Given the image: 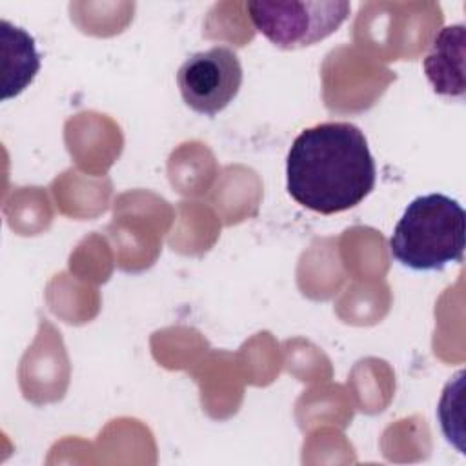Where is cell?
<instances>
[{
  "label": "cell",
  "mask_w": 466,
  "mask_h": 466,
  "mask_svg": "<svg viewBox=\"0 0 466 466\" xmlns=\"http://www.w3.org/2000/svg\"><path fill=\"white\" fill-rule=\"evenodd\" d=\"M377 167L364 133L350 122L302 129L286 157L289 197L320 215L360 204L373 189Z\"/></svg>",
  "instance_id": "obj_1"
},
{
  "label": "cell",
  "mask_w": 466,
  "mask_h": 466,
  "mask_svg": "<svg viewBox=\"0 0 466 466\" xmlns=\"http://www.w3.org/2000/svg\"><path fill=\"white\" fill-rule=\"evenodd\" d=\"M464 209L442 193L413 198L390 237L391 257L413 271H441L464 255Z\"/></svg>",
  "instance_id": "obj_2"
},
{
  "label": "cell",
  "mask_w": 466,
  "mask_h": 466,
  "mask_svg": "<svg viewBox=\"0 0 466 466\" xmlns=\"http://www.w3.org/2000/svg\"><path fill=\"white\" fill-rule=\"evenodd\" d=\"M246 9L258 33L282 49L313 46L331 33L350 15V2H248Z\"/></svg>",
  "instance_id": "obj_3"
},
{
  "label": "cell",
  "mask_w": 466,
  "mask_h": 466,
  "mask_svg": "<svg viewBox=\"0 0 466 466\" xmlns=\"http://www.w3.org/2000/svg\"><path fill=\"white\" fill-rule=\"evenodd\" d=\"M240 84V58L228 46L193 53L177 71V86L184 104L206 116H213L228 107L237 96Z\"/></svg>",
  "instance_id": "obj_4"
},
{
  "label": "cell",
  "mask_w": 466,
  "mask_h": 466,
  "mask_svg": "<svg viewBox=\"0 0 466 466\" xmlns=\"http://www.w3.org/2000/svg\"><path fill=\"white\" fill-rule=\"evenodd\" d=\"M464 44L466 29L462 24L442 27L430 44L422 69L437 95L464 98Z\"/></svg>",
  "instance_id": "obj_5"
}]
</instances>
